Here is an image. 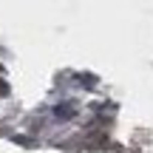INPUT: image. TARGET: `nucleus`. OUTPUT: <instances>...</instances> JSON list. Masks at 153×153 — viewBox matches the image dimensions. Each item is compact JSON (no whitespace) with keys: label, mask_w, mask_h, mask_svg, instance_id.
I'll return each mask as SVG.
<instances>
[{"label":"nucleus","mask_w":153,"mask_h":153,"mask_svg":"<svg viewBox=\"0 0 153 153\" xmlns=\"http://www.w3.org/2000/svg\"><path fill=\"white\" fill-rule=\"evenodd\" d=\"M74 102H62V108H57V116H60V119H65V116H71L74 114Z\"/></svg>","instance_id":"1"}]
</instances>
